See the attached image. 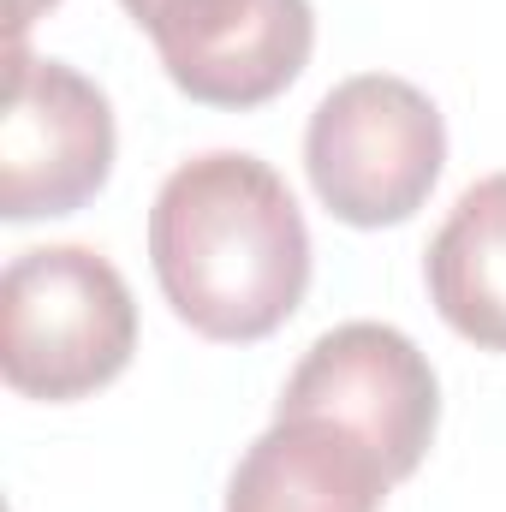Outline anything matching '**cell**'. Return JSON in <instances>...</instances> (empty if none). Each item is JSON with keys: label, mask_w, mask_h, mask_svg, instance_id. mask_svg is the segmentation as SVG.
I'll list each match as a JSON object with an SVG mask.
<instances>
[{"label": "cell", "mask_w": 506, "mask_h": 512, "mask_svg": "<svg viewBox=\"0 0 506 512\" xmlns=\"http://www.w3.org/2000/svg\"><path fill=\"white\" fill-rule=\"evenodd\" d=\"M149 262L173 316L221 346L268 340L310 292V227L245 149L179 161L149 209Z\"/></svg>", "instance_id": "obj_1"}, {"label": "cell", "mask_w": 506, "mask_h": 512, "mask_svg": "<svg viewBox=\"0 0 506 512\" xmlns=\"http://www.w3.org/2000/svg\"><path fill=\"white\" fill-rule=\"evenodd\" d=\"M137 352L126 274L90 245H42L0 274V370L24 399L72 405L108 387Z\"/></svg>", "instance_id": "obj_2"}, {"label": "cell", "mask_w": 506, "mask_h": 512, "mask_svg": "<svg viewBox=\"0 0 506 512\" xmlns=\"http://www.w3.org/2000/svg\"><path fill=\"white\" fill-rule=\"evenodd\" d=\"M441 167H447L441 108L393 72H358L334 84L304 131L310 191L346 227L411 221L429 203Z\"/></svg>", "instance_id": "obj_3"}, {"label": "cell", "mask_w": 506, "mask_h": 512, "mask_svg": "<svg viewBox=\"0 0 506 512\" xmlns=\"http://www.w3.org/2000/svg\"><path fill=\"white\" fill-rule=\"evenodd\" d=\"M114 173V108L66 60L12 48L0 114V215H78Z\"/></svg>", "instance_id": "obj_4"}, {"label": "cell", "mask_w": 506, "mask_h": 512, "mask_svg": "<svg viewBox=\"0 0 506 512\" xmlns=\"http://www.w3.org/2000/svg\"><path fill=\"white\" fill-rule=\"evenodd\" d=\"M149 30L161 72L203 108H262L310 66V0H120Z\"/></svg>", "instance_id": "obj_5"}, {"label": "cell", "mask_w": 506, "mask_h": 512, "mask_svg": "<svg viewBox=\"0 0 506 512\" xmlns=\"http://www.w3.org/2000/svg\"><path fill=\"white\" fill-rule=\"evenodd\" d=\"M280 411H310L358 429L393 471V483H405L435 441L441 387L411 334L387 322H340L298 358Z\"/></svg>", "instance_id": "obj_6"}, {"label": "cell", "mask_w": 506, "mask_h": 512, "mask_svg": "<svg viewBox=\"0 0 506 512\" xmlns=\"http://www.w3.org/2000/svg\"><path fill=\"white\" fill-rule=\"evenodd\" d=\"M393 471L346 423L274 411L227 483V512H381Z\"/></svg>", "instance_id": "obj_7"}, {"label": "cell", "mask_w": 506, "mask_h": 512, "mask_svg": "<svg viewBox=\"0 0 506 512\" xmlns=\"http://www.w3.org/2000/svg\"><path fill=\"white\" fill-rule=\"evenodd\" d=\"M441 322L477 352H506V173L477 179L423 256Z\"/></svg>", "instance_id": "obj_8"}, {"label": "cell", "mask_w": 506, "mask_h": 512, "mask_svg": "<svg viewBox=\"0 0 506 512\" xmlns=\"http://www.w3.org/2000/svg\"><path fill=\"white\" fill-rule=\"evenodd\" d=\"M42 6H54V0H12V48H24V30L36 24Z\"/></svg>", "instance_id": "obj_9"}]
</instances>
